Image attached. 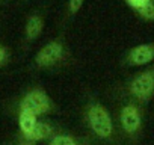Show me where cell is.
<instances>
[{
	"instance_id": "obj_1",
	"label": "cell",
	"mask_w": 154,
	"mask_h": 145,
	"mask_svg": "<svg viewBox=\"0 0 154 145\" xmlns=\"http://www.w3.org/2000/svg\"><path fill=\"white\" fill-rule=\"evenodd\" d=\"M83 121L95 140L104 145H119L118 130L112 115L100 101H89L85 106Z\"/></svg>"
},
{
	"instance_id": "obj_2",
	"label": "cell",
	"mask_w": 154,
	"mask_h": 145,
	"mask_svg": "<svg viewBox=\"0 0 154 145\" xmlns=\"http://www.w3.org/2000/svg\"><path fill=\"white\" fill-rule=\"evenodd\" d=\"M118 125L122 136L130 143L136 145L139 142L143 131V115L140 106L136 101L130 100L121 107L118 116Z\"/></svg>"
},
{
	"instance_id": "obj_3",
	"label": "cell",
	"mask_w": 154,
	"mask_h": 145,
	"mask_svg": "<svg viewBox=\"0 0 154 145\" xmlns=\"http://www.w3.org/2000/svg\"><path fill=\"white\" fill-rule=\"evenodd\" d=\"M125 91L139 106L148 104L154 97V65L139 71L125 83Z\"/></svg>"
},
{
	"instance_id": "obj_4",
	"label": "cell",
	"mask_w": 154,
	"mask_h": 145,
	"mask_svg": "<svg viewBox=\"0 0 154 145\" xmlns=\"http://www.w3.org/2000/svg\"><path fill=\"white\" fill-rule=\"evenodd\" d=\"M20 110H26V112H30V113L39 116V115L53 112L54 103L51 101L50 95L44 89L35 88L23 97V100L20 103Z\"/></svg>"
},
{
	"instance_id": "obj_5",
	"label": "cell",
	"mask_w": 154,
	"mask_h": 145,
	"mask_svg": "<svg viewBox=\"0 0 154 145\" xmlns=\"http://www.w3.org/2000/svg\"><path fill=\"white\" fill-rule=\"evenodd\" d=\"M65 57V47L62 41L47 42L35 56V65L38 68H53L60 63Z\"/></svg>"
},
{
	"instance_id": "obj_6",
	"label": "cell",
	"mask_w": 154,
	"mask_h": 145,
	"mask_svg": "<svg viewBox=\"0 0 154 145\" xmlns=\"http://www.w3.org/2000/svg\"><path fill=\"white\" fill-rule=\"evenodd\" d=\"M154 60V42H143L131 47L124 57V63L128 66H143Z\"/></svg>"
},
{
	"instance_id": "obj_7",
	"label": "cell",
	"mask_w": 154,
	"mask_h": 145,
	"mask_svg": "<svg viewBox=\"0 0 154 145\" xmlns=\"http://www.w3.org/2000/svg\"><path fill=\"white\" fill-rule=\"evenodd\" d=\"M54 127L47 122V121H38V124L35 125V128L27 133V134H23V140H27V142H41V140H50L53 136H54Z\"/></svg>"
},
{
	"instance_id": "obj_8",
	"label": "cell",
	"mask_w": 154,
	"mask_h": 145,
	"mask_svg": "<svg viewBox=\"0 0 154 145\" xmlns=\"http://www.w3.org/2000/svg\"><path fill=\"white\" fill-rule=\"evenodd\" d=\"M47 145H94L92 137L89 136H77L69 133H56Z\"/></svg>"
},
{
	"instance_id": "obj_9",
	"label": "cell",
	"mask_w": 154,
	"mask_h": 145,
	"mask_svg": "<svg viewBox=\"0 0 154 145\" xmlns=\"http://www.w3.org/2000/svg\"><path fill=\"white\" fill-rule=\"evenodd\" d=\"M44 29V20L39 17V15H30L27 23H26V29H24V33H26V38L27 39H35L39 36V33L42 32Z\"/></svg>"
},
{
	"instance_id": "obj_10",
	"label": "cell",
	"mask_w": 154,
	"mask_h": 145,
	"mask_svg": "<svg viewBox=\"0 0 154 145\" xmlns=\"http://www.w3.org/2000/svg\"><path fill=\"white\" fill-rule=\"evenodd\" d=\"M36 124H38V116L36 115H33L30 112H26V110H20V113H18V125H20V130H21V136L30 133L35 128Z\"/></svg>"
},
{
	"instance_id": "obj_11",
	"label": "cell",
	"mask_w": 154,
	"mask_h": 145,
	"mask_svg": "<svg viewBox=\"0 0 154 145\" xmlns=\"http://www.w3.org/2000/svg\"><path fill=\"white\" fill-rule=\"evenodd\" d=\"M136 14L145 21H154V2H151L146 6H143L142 9L136 11Z\"/></svg>"
},
{
	"instance_id": "obj_12",
	"label": "cell",
	"mask_w": 154,
	"mask_h": 145,
	"mask_svg": "<svg viewBox=\"0 0 154 145\" xmlns=\"http://www.w3.org/2000/svg\"><path fill=\"white\" fill-rule=\"evenodd\" d=\"M85 0H68V5H66V14L69 17L75 15L77 12L80 11V8L83 6Z\"/></svg>"
},
{
	"instance_id": "obj_13",
	"label": "cell",
	"mask_w": 154,
	"mask_h": 145,
	"mask_svg": "<svg viewBox=\"0 0 154 145\" xmlns=\"http://www.w3.org/2000/svg\"><path fill=\"white\" fill-rule=\"evenodd\" d=\"M151 2H154V0H125V3L136 12V11H139V9H142L143 6H146L148 3H151Z\"/></svg>"
},
{
	"instance_id": "obj_14",
	"label": "cell",
	"mask_w": 154,
	"mask_h": 145,
	"mask_svg": "<svg viewBox=\"0 0 154 145\" xmlns=\"http://www.w3.org/2000/svg\"><path fill=\"white\" fill-rule=\"evenodd\" d=\"M6 59H8V51L3 45H0V65H2Z\"/></svg>"
},
{
	"instance_id": "obj_15",
	"label": "cell",
	"mask_w": 154,
	"mask_h": 145,
	"mask_svg": "<svg viewBox=\"0 0 154 145\" xmlns=\"http://www.w3.org/2000/svg\"><path fill=\"white\" fill-rule=\"evenodd\" d=\"M17 145H36V143H33V142H27V140H21V142L17 143Z\"/></svg>"
}]
</instances>
